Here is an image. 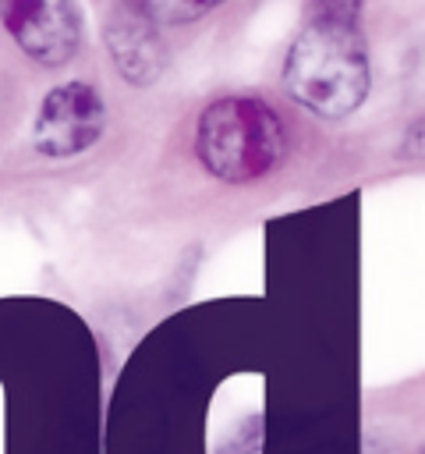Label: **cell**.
I'll list each match as a JSON object with an SVG mask.
<instances>
[{
	"instance_id": "cell-6",
	"label": "cell",
	"mask_w": 425,
	"mask_h": 454,
	"mask_svg": "<svg viewBox=\"0 0 425 454\" xmlns=\"http://www.w3.org/2000/svg\"><path fill=\"white\" fill-rule=\"evenodd\" d=\"M142 11L156 21V28H170V25H188L202 14H209L212 4H142Z\"/></svg>"
},
{
	"instance_id": "cell-2",
	"label": "cell",
	"mask_w": 425,
	"mask_h": 454,
	"mask_svg": "<svg viewBox=\"0 0 425 454\" xmlns=\"http://www.w3.org/2000/svg\"><path fill=\"white\" fill-rule=\"evenodd\" d=\"M287 153V128L262 96H220L195 124L198 163L227 184L262 181Z\"/></svg>"
},
{
	"instance_id": "cell-3",
	"label": "cell",
	"mask_w": 425,
	"mask_h": 454,
	"mask_svg": "<svg viewBox=\"0 0 425 454\" xmlns=\"http://www.w3.org/2000/svg\"><path fill=\"white\" fill-rule=\"evenodd\" d=\"M106 128V103L96 85L89 82H64L53 85L39 114L32 121V149L50 160H67L78 153H89Z\"/></svg>"
},
{
	"instance_id": "cell-5",
	"label": "cell",
	"mask_w": 425,
	"mask_h": 454,
	"mask_svg": "<svg viewBox=\"0 0 425 454\" xmlns=\"http://www.w3.org/2000/svg\"><path fill=\"white\" fill-rule=\"evenodd\" d=\"M103 43L110 50L113 67L135 89H149L159 82L166 67V43L156 21L142 11V4H110L103 7Z\"/></svg>"
},
{
	"instance_id": "cell-7",
	"label": "cell",
	"mask_w": 425,
	"mask_h": 454,
	"mask_svg": "<svg viewBox=\"0 0 425 454\" xmlns=\"http://www.w3.org/2000/svg\"><path fill=\"white\" fill-rule=\"evenodd\" d=\"M400 156L404 160H414V163H425V117H418L404 138H400Z\"/></svg>"
},
{
	"instance_id": "cell-4",
	"label": "cell",
	"mask_w": 425,
	"mask_h": 454,
	"mask_svg": "<svg viewBox=\"0 0 425 454\" xmlns=\"http://www.w3.org/2000/svg\"><path fill=\"white\" fill-rule=\"evenodd\" d=\"M11 39L42 67H64L81 43V11L67 0H11L0 4Z\"/></svg>"
},
{
	"instance_id": "cell-1",
	"label": "cell",
	"mask_w": 425,
	"mask_h": 454,
	"mask_svg": "<svg viewBox=\"0 0 425 454\" xmlns=\"http://www.w3.org/2000/svg\"><path fill=\"white\" fill-rule=\"evenodd\" d=\"M358 14V4H322L287 50L283 89L322 121H344L368 99L372 60Z\"/></svg>"
}]
</instances>
